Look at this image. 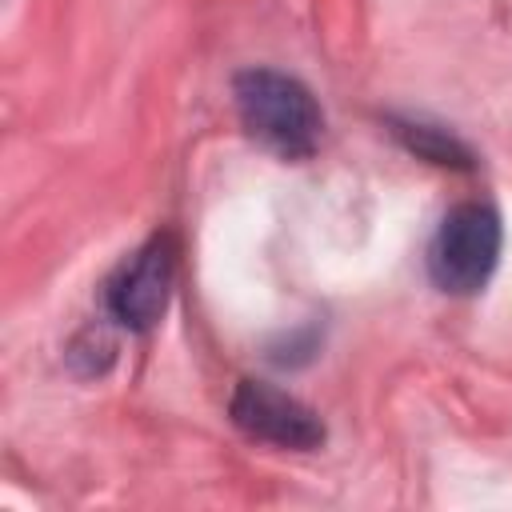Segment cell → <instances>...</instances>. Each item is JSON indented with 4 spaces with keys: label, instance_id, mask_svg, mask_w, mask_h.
I'll use <instances>...</instances> for the list:
<instances>
[{
    "label": "cell",
    "instance_id": "2",
    "mask_svg": "<svg viewBox=\"0 0 512 512\" xmlns=\"http://www.w3.org/2000/svg\"><path fill=\"white\" fill-rule=\"evenodd\" d=\"M500 256V220L484 204H460L444 216L428 248V272L444 292H476Z\"/></svg>",
    "mask_w": 512,
    "mask_h": 512
},
{
    "label": "cell",
    "instance_id": "1",
    "mask_svg": "<svg viewBox=\"0 0 512 512\" xmlns=\"http://www.w3.org/2000/svg\"><path fill=\"white\" fill-rule=\"evenodd\" d=\"M236 112L244 128L284 160L312 156L324 128V116L308 96V88L268 68H252L236 76Z\"/></svg>",
    "mask_w": 512,
    "mask_h": 512
},
{
    "label": "cell",
    "instance_id": "3",
    "mask_svg": "<svg viewBox=\"0 0 512 512\" xmlns=\"http://www.w3.org/2000/svg\"><path fill=\"white\" fill-rule=\"evenodd\" d=\"M232 420L252 440H268L280 448H316L324 440L320 420L300 400L264 380H240V388L232 392Z\"/></svg>",
    "mask_w": 512,
    "mask_h": 512
},
{
    "label": "cell",
    "instance_id": "4",
    "mask_svg": "<svg viewBox=\"0 0 512 512\" xmlns=\"http://www.w3.org/2000/svg\"><path fill=\"white\" fill-rule=\"evenodd\" d=\"M172 264H176V252L168 236L148 240L132 260H124V268L108 284V308L116 312L120 324L144 332L160 320L172 288Z\"/></svg>",
    "mask_w": 512,
    "mask_h": 512
}]
</instances>
